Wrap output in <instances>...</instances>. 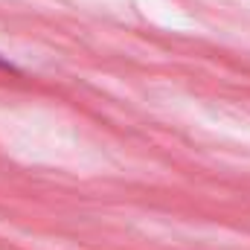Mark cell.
Segmentation results:
<instances>
[{"mask_svg":"<svg viewBox=\"0 0 250 250\" xmlns=\"http://www.w3.org/2000/svg\"><path fill=\"white\" fill-rule=\"evenodd\" d=\"M0 70H6V73H18V67H15V64L9 62L6 56H0Z\"/></svg>","mask_w":250,"mask_h":250,"instance_id":"cell-1","label":"cell"}]
</instances>
